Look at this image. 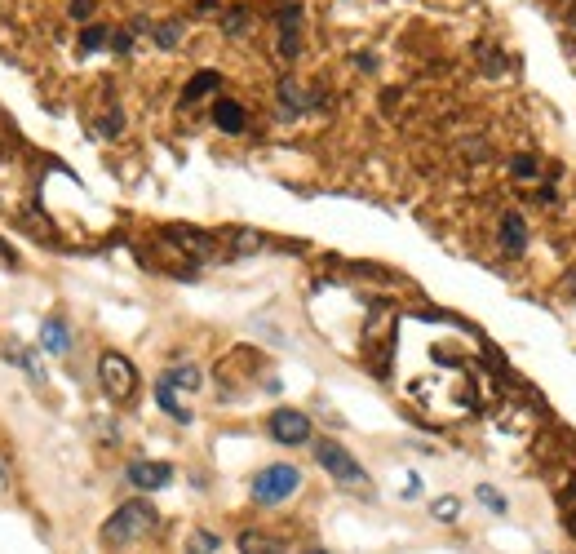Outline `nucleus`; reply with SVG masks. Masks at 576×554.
I'll return each mask as SVG.
<instances>
[{
  "instance_id": "obj_1",
  "label": "nucleus",
  "mask_w": 576,
  "mask_h": 554,
  "mask_svg": "<svg viewBox=\"0 0 576 554\" xmlns=\"http://www.w3.org/2000/svg\"><path fill=\"white\" fill-rule=\"evenodd\" d=\"M156 523H160L156 506H147V501H125V506L107 519L102 541H107V546H133V541L151 537V532H156Z\"/></svg>"
},
{
  "instance_id": "obj_2",
  "label": "nucleus",
  "mask_w": 576,
  "mask_h": 554,
  "mask_svg": "<svg viewBox=\"0 0 576 554\" xmlns=\"http://www.w3.org/2000/svg\"><path fill=\"white\" fill-rule=\"evenodd\" d=\"M297 488H302V470L280 461V466H266L253 479V501L257 506H284L288 497H297Z\"/></svg>"
},
{
  "instance_id": "obj_3",
  "label": "nucleus",
  "mask_w": 576,
  "mask_h": 554,
  "mask_svg": "<svg viewBox=\"0 0 576 554\" xmlns=\"http://www.w3.org/2000/svg\"><path fill=\"white\" fill-rule=\"evenodd\" d=\"M98 377H102L107 399H116V404H129V399L138 395V368H133L120 351H107L98 359Z\"/></svg>"
},
{
  "instance_id": "obj_4",
  "label": "nucleus",
  "mask_w": 576,
  "mask_h": 554,
  "mask_svg": "<svg viewBox=\"0 0 576 554\" xmlns=\"http://www.w3.org/2000/svg\"><path fill=\"white\" fill-rule=\"evenodd\" d=\"M315 461L328 470V475L337 479V484H351V488H368V470L359 466V461L346 453L342 444H333V439H324V444H315Z\"/></svg>"
},
{
  "instance_id": "obj_5",
  "label": "nucleus",
  "mask_w": 576,
  "mask_h": 554,
  "mask_svg": "<svg viewBox=\"0 0 576 554\" xmlns=\"http://www.w3.org/2000/svg\"><path fill=\"white\" fill-rule=\"evenodd\" d=\"M266 426H271V435L280 439V444H306V439H311V417L297 413V408H275Z\"/></svg>"
},
{
  "instance_id": "obj_6",
  "label": "nucleus",
  "mask_w": 576,
  "mask_h": 554,
  "mask_svg": "<svg viewBox=\"0 0 576 554\" xmlns=\"http://www.w3.org/2000/svg\"><path fill=\"white\" fill-rule=\"evenodd\" d=\"M129 484L142 488V492H160V488L173 484V466H169V461H133Z\"/></svg>"
},
{
  "instance_id": "obj_7",
  "label": "nucleus",
  "mask_w": 576,
  "mask_h": 554,
  "mask_svg": "<svg viewBox=\"0 0 576 554\" xmlns=\"http://www.w3.org/2000/svg\"><path fill=\"white\" fill-rule=\"evenodd\" d=\"M297 45H302V9H297V5H280V54L293 58Z\"/></svg>"
},
{
  "instance_id": "obj_8",
  "label": "nucleus",
  "mask_w": 576,
  "mask_h": 554,
  "mask_svg": "<svg viewBox=\"0 0 576 554\" xmlns=\"http://www.w3.org/2000/svg\"><path fill=\"white\" fill-rule=\"evenodd\" d=\"M156 404H160L164 413L173 417V422H182V426L191 422V404H187V399H182V391H178V386H169V382H164V377L156 382Z\"/></svg>"
},
{
  "instance_id": "obj_9",
  "label": "nucleus",
  "mask_w": 576,
  "mask_h": 554,
  "mask_svg": "<svg viewBox=\"0 0 576 554\" xmlns=\"http://www.w3.org/2000/svg\"><path fill=\"white\" fill-rule=\"evenodd\" d=\"M501 249H506L510 258H519V253L528 249V222H523L519 213H506V218H501Z\"/></svg>"
},
{
  "instance_id": "obj_10",
  "label": "nucleus",
  "mask_w": 576,
  "mask_h": 554,
  "mask_svg": "<svg viewBox=\"0 0 576 554\" xmlns=\"http://www.w3.org/2000/svg\"><path fill=\"white\" fill-rule=\"evenodd\" d=\"M213 120H218L222 133H244L249 125V116H244V107L235 98H218V107H213Z\"/></svg>"
},
{
  "instance_id": "obj_11",
  "label": "nucleus",
  "mask_w": 576,
  "mask_h": 554,
  "mask_svg": "<svg viewBox=\"0 0 576 554\" xmlns=\"http://www.w3.org/2000/svg\"><path fill=\"white\" fill-rule=\"evenodd\" d=\"M40 346H45L49 355H67V351H71L67 324H63V320H45V328H40Z\"/></svg>"
},
{
  "instance_id": "obj_12",
  "label": "nucleus",
  "mask_w": 576,
  "mask_h": 554,
  "mask_svg": "<svg viewBox=\"0 0 576 554\" xmlns=\"http://www.w3.org/2000/svg\"><path fill=\"white\" fill-rule=\"evenodd\" d=\"M510 178H519L523 187H537V182H541L537 156H514V160H510Z\"/></svg>"
},
{
  "instance_id": "obj_13",
  "label": "nucleus",
  "mask_w": 576,
  "mask_h": 554,
  "mask_svg": "<svg viewBox=\"0 0 576 554\" xmlns=\"http://www.w3.org/2000/svg\"><path fill=\"white\" fill-rule=\"evenodd\" d=\"M240 554H284V546L275 537H262V532H244V537H240Z\"/></svg>"
},
{
  "instance_id": "obj_14",
  "label": "nucleus",
  "mask_w": 576,
  "mask_h": 554,
  "mask_svg": "<svg viewBox=\"0 0 576 554\" xmlns=\"http://www.w3.org/2000/svg\"><path fill=\"white\" fill-rule=\"evenodd\" d=\"M213 89H218V71H200L187 85V102H200V94H213Z\"/></svg>"
},
{
  "instance_id": "obj_15",
  "label": "nucleus",
  "mask_w": 576,
  "mask_h": 554,
  "mask_svg": "<svg viewBox=\"0 0 576 554\" xmlns=\"http://www.w3.org/2000/svg\"><path fill=\"white\" fill-rule=\"evenodd\" d=\"M222 23H226V36H249V23H253V18H249V9H231Z\"/></svg>"
},
{
  "instance_id": "obj_16",
  "label": "nucleus",
  "mask_w": 576,
  "mask_h": 554,
  "mask_svg": "<svg viewBox=\"0 0 576 554\" xmlns=\"http://www.w3.org/2000/svg\"><path fill=\"white\" fill-rule=\"evenodd\" d=\"M102 45H111V32H107V27H85V36H80V49H85V54H94V49H102Z\"/></svg>"
},
{
  "instance_id": "obj_17",
  "label": "nucleus",
  "mask_w": 576,
  "mask_h": 554,
  "mask_svg": "<svg viewBox=\"0 0 576 554\" xmlns=\"http://www.w3.org/2000/svg\"><path fill=\"white\" fill-rule=\"evenodd\" d=\"M187 550L191 554H213L218 550V537H213V532H195V537L187 541Z\"/></svg>"
},
{
  "instance_id": "obj_18",
  "label": "nucleus",
  "mask_w": 576,
  "mask_h": 554,
  "mask_svg": "<svg viewBox=\"0 0 576 554\" xmlns=\"http://www.w3.org/2000/svg\"><path fill=\"white\" fill-rule=\"evenodd\" d=\"M457 515H461V501H457V497H439V501H435V519L448 523V519H457Z\"/></svg>"
},
{
  "instance_id": "obj_19",
  "label": "nucleus",
  "mask_w": 576,
  "mask_h": 554,
  "mask_svg": "<svg viewBox=\"0 0 576 554\" xmlns=\"http://www.w3.org/2000/svg\"><path fill=\"white\" fill-rule=\"evenodd\" d=\"M156 40H160L164 49H173V45L182 40V27H178V23H160V27H156Z\"/></svg>"
},
{
  "instance_id": "obj_20",
  "label": "nucleus",
  "mask_w": 576,
  "mask_h": 554,
  "mask_svg": "<svg viewBox=\"0 0 576 554\" xmlns=\"http://www.w3.org/2000/svg\"><path fill=\"white\" fill-rule=\"evenodd\" d=\"M479 501H483V506H488V510H497V515H506V497H501V492H492L488 484L479 488Z\"/></svg>"
},
{
  "instance_id": "obj_21",
  "label": "nucleus",
  "mask_w": 576,
  "mask_h": 554,
  "mask_svg": "<svg viewBox=\"0 0 576 554\" xmlns=\"http://www.w3.org/2000/svg\"><path fill=\"white\" fill-rule=\"evenodd\" d=\"M89 9H94V0H76V5H71V14H76V18H85Z\"/></svg>"
},
{
  "instance_id": "obj_22",
  "label": "nucleus",
  "mask_w": 576,
  "mask_h": 554,
  "mask_svg": "<svg viewBox=\"0 0 576 554\" xmlns=\"http://www.w3.org/2000/svg\"><path fill=\"white\" fill-rule=\"evenodd\" d=\"M306 554H324V550H306Z\"/></svg>"
}]
</instances>
